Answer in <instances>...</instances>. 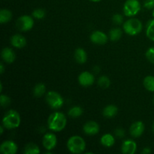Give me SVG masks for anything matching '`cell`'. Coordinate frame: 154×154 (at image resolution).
Returning <instances> with one entry per match:
<instances>
[{
	"instance_id": "obj_1",
	"label": "cell",
	"mask_w": 154,
	"mask_h": 154,
	"mask_svg": "<svg viewBox=\"0 0 154 154\" xmlns=\"http://www.w3.org/2000/svg\"><path fill=\"white\" fill-rule=\"evenodd\" d=\"M67 119L63 113L57 111L50 115L48 120V128L54 132H60L66 128Z\"/></svg>"
},
{
	"instance_id": "obj_2",
	"label": "cell",
	"mask_w": 154,
	"mask_h": 154,
	"mask_svg": "<svg viewBox=\"0 0 154 154\" xmlns=\"http://www.w3.org/2000/svg\"><path fill=\"white\" fill-rule=\"evenodd\" d=\"M20 116L15 110H9L5 114L2 119V125L5 129H14L20 124Z\"/></svg>"
},
{
	"instance_id": "obj_3",
	"label": "cell",
	"mask_w": 154,
	"mask_h": 154,
	"mask_svg": "<svg viewBox=\"0 0 154 154\" xmlns=\"http://www.w3.org/2000/svg\"><path fill=\"white\" fill-rule=\"evenodd\" d=\"M67 148L72 153H82L86 149V142L82 137L74 135L68 140Z\"/></svg>"
},
{
	"instance_id": "obj_4",
	"label": "cell",
	"mask_w": 154,
	"mask_h": 154,
	"mask_svg": "<svg viewBox=\"0 0 154 154\" xmlns=\"http://www.w3.org/2000/svg\"><path fill=\"white\" fill-rule=\"evenodd\" d=\"M142 28V23L137 18H131L123 23V30L126 34L131 36L139 34Z\"/></svg>"
},
{
	"instance_id": "obj_5",
	"label": "cell",
	"mask_w": 154,
	"mask_h": 154,
	"mask_svg": "<svg viewBox=\"0 0 154 154\" xmlns=\"http://www.w3.org/2000/svg\"><path fill=\"white\" fill-rule=\"evenodd\" d=\"M46 102L53 109H59L63 107L64 99L57 92L49 91L46 95Z\"/></svg>"
},
{
	"instance_id": "obj_6",
	"label": "cell",
	"mask_w": 154,
	"mask_h": 154,
	"mask_svg": "<svg viewBox=\"0 0 154 154\" xmlns=\"http://www.w3.org/2000/svg\"><path fill=\"white\" fill-rule=\"evenodd\" d=\"M141 11V4L138 0H126L123 5V13L126 17H133Z\"/></svg>"
},
{
	"instance_id": "obj_7",
	"label": "cell",
	"mask_w": 154,
	"mask_h": 154,
	"mask_svg": "<svg viewBox=\"0 0 154 154\" xmlns=\"http://www.w3.org/2000/svg\"><path fill=\"white\" fill-rule=\"evenodd\" d=\"M16 26L21 32H26L32 29L34 26V20L32 17L29 15H23L17 19Z\"/></svg>"
},
{
	"instance_id": "obj_8",
	"label": "cell",
	"mask_w": 154,
	"mask_h": 154,
	"mask_svg": "<svg viewBox=\"0 0 154 154\" xmlns=\"http://www.w3.org/2000/svg\"><path fill=\"white\" fill-rule=\"evenodd\" d=\"M42 144L44 147L48 151H51L53 149H54L57 144V138L55 134L48 132L45 135L42 139Z\"/></svg>"
},
{
	"instance_id": "obj_9",
	"label": "cell",
	"mask_w": 154,
	"mask_h": 154,
	"mask_svg": "<svg viewBox=\"0 0 154 154\" xmlns=\"http://www.w3.org/2000/svg\"><path fill=\"white\" fill-rule=\"evenodd\" d=\"M17 150V145L12 141H5L0 145V152L3 154H15Z\"/></svg>"
},
{
	"instance_id": "obj_10",
	"label": "cell",
	"mask_w": 154,
	"mask_h": 154,
	"mask_svg": "<svg viewBox=\"0 0 154 154\" xmlns=\"http://www.w3.org/2000/svg\"><path fill=\"white\" fill-rule=\"evenodd\" d=\"M144 129L145 126L144 123L142 121H136L131 125L129 132L133 138H139L143 135Z\"/></svg>"
},
{
	"instance_id": "obj_11",
	"label": "cell",
	"mask_w": 154,
	"mask_h": 154,
	"mask_svg": "<svg viewBox=\"0 0 154 154\" xmlns=\"http://www.w3.org/2000/svg\"><path fill=\"white\" fill-rule=\"evenodd\" d=\"M78 82L83 87H90L95 82V77L89 72H84L80 74L78 77Z\"/></svg>"
},
{
	"instance_id": "obj_12",
	"label": "cell",
	"mask_w": 154,
	"mask_h": 154,
	"mask_svg": "<svg viewBox=\"0 0 154 154\" xmlns=\"http://www.w3.org/2000/svg\"><path fill=\"white\" fill-rule=\"evenodd\" d=\"M108 40V35L105 32L102 31H99V30L92 32L91 35H90V41L93 44H96V45H105V43H107Z\"/></svg>"
},
{
	"instance_id": "obj_13",
	"label": "cell",
	"mask_w": 154,
	"mask_h": 154,
	"mask_svg": "<svg viewBox=\"0 0 154 154\" xmlns=\"http://www.w3.org/2000/svg\"><path fill=\"white\" fill-rule=\"evenodd\" d=\"M137 150V144L131 139L123 141L121 146V151L124 154H134Z\"/></svg>"
},
{
	"instance_id": "obj_14",
	"label": "cell",
	"mask_w": 154,
	"mask_h": 154,
	"mask_svg": "<svg viewBox=\"0 0 154 154\" xmlns=\"http://www.w3.org/2000/svg\"><path fill=\"white\" fill-rule=\"evenodd\" d=\"M84 133L88 135H95L99 132V126L96 122L88 121L83 127Z\"/></svg>"
},
{
	"instance_id": "obj_15",
	"label": "cell",
	"mask_w": 154,
	"mask_h": 154,
	"mask_svg": "<svg viewBox=\"0 0 154 154\" xmlns=\"http://www.w3.org/2000/svg\"><path fill=\"white\" fill-rule=\"evenodd\" d=\"M1 56L3 61L8 64L14 63L16 59V54H15L14 51L10 48H3L1 53Z\"/></svg>"
},
{
	"instance_id": "obj_16",
	"label": "cell",
	"mask_w": 154,
	"mask_h": 154,
	"mask_svg": "<svg viewBox=\"0 0 154 154\" xmlns=\"http://www.w3.org/2000/svg\"><path fill=\"white\" fill-rule=\"evenodd\" d=\"M11 44L14 48L20 49L26 45V39L22 35L15 34L11 38Z\"/></svg>"
},
{
	"instance_id": "obj_17",
	"label": "cell",
	"mask_w": 154,
	"mask_h": 154,
	"mask_svg": "<svg viewBox=\"0 0 154 154\" xmlns=\"http://www.w3.org/2000/svg\"><path fill=\"white\" fill-rule=\"evenodd\" d=\"M118 112V108L114 105H107L102 111V114L106 118H112L114 116L117 115Z\"/></svg>"
},
{
	"instance_id": "obj_18",
	"label": "cell",
	"mask_w": 154,
	"mask_h": 154,
	"mask_svg": "<svg viewBox=\"0 0 154 154\" xmlns=\"http://www.w3.org/2000/svg\"><path fill=\"white\" fill-rule=\"evenodd\" d=\"M75 61L79 64H84L87 62V54L83 48H78L75 51Z\"/></svg>"
},
{
	"instance_id": "obj_19",
	"label": "cell",
	"mask_w": 154,
	"mask_h": 154,
	"mask_svg": "<svg viewBox=\"0 0 154 154\" xmlns=\"http://www.w3.org/2000/svg\"><path fill=\"white\" fill-rule=\"evenodd\" d=\"M101 144L106 147H111L115 143V138L111 134L106 133L102 135L100 139Z\"/></svg>"
},
{
	"instance_id": "obj_20",
	"label": "cell",
	"mask_w": 154,
	"mask_h": 154,
	"mask_svg": "<svg viewBox=\"0 0 154 154\" xmlns=\"http://www.w3.org/2000/svg\"><path fill=\"white\" fill-rule=\"evenodd\" d=\"M23 153L25 154H38L40 153V149L37 144L29 142L24 147Z\"/></svg>"
},
{
	"instance_id": "obj_21",
	"label": "cell",
	"mask_w": 154,
	"mask_h": 154,
	"mask_svg": "<svg viewBox=\"0 0 154 154\" xmlns=\"http://www.w3.org/2000/svg\"><path fill=\"white\" fill-rule=\"evenodd\" d=\"M12 19V12L8 9H2L0 11V23H7Z\"/></svg>"
},
{
	"instance_id": "obj_22",
	"label": "cell",
	"mask_w": 154,
	"mask_h": 154,
	"mask_svg": "<svg viewBox=\"0 0 154 154\" xmlns=\"http://www.w3.org/2000/svg\"><path fill=\"white\" fill-rule=\"evenodd\" d=\"M46 92V87L42 83H38L33 88V94L35 97H42Z\"/></svg>"
},
{
	"instance_id": "obj_23",
	"label": "cell",
	"mask_w": 154,
	"mask_h": 154,
	"mask_svg": "<svg viewBox=\"0 0 154 154\" xmlns=\"http://www.w3.org/2000/svg\"><path fill=\"white\" fill-rule=\"evenodd\" d=\"M123 32L120 28H113L109 32L110 40L112 42H117L122 37Z\"/></svg>"
},
{
	"instance_id": "obj_24",
	"label": "cell",
	"mask_w": 154,
	"mask_h": 154,
	"mask_svg": "<svg viewBox=\"0 0 154 154\" xmlns=\"http://www.w3.org/2000/svg\"><path fill=\"white\" fill-rule=\"evenodd\" d=\"M144 87L150 92H154V77L151 75L145 77L143 81Z\"/></svg>"
},
{
	"instance_id": "obj_25",
	"label": "cell",
	"mask_w": 154,
	"mask_h": 154,
	"mask_svg": "<svg viewBox=\"0 0 154 154\" xmlns=\"http://www.w3.org/2000/svg\"><path fill=\"white\" fill-rule=\"evenodd\" d=\"M83 109L80 106H75L71 108L68 111V114L69 117H72V118H76V117H81L83 114Z\"/></svg>"
},
{
	"instance_id": "obj_26",
	"label": "cell",
	"mask_w": 154,
	"mask_h": 154,
	"mask_svg": "<svg viewBox=\"0 0 154 154\" xmlns=\"http://www.w3.org/2000/svg\"><path fill=\"white\" fill-rule=\"evenodd\" d=\"M146 35L150 40L154 42V19L151 20L147 23Z\"/></svg>"
},
{
	"instance_id": "obj_27",
	"label": "cell",
	"mask_w": 154,
	"mask_h": 154,
	"mask_svg": "<svg viewBox=\"0 0 154 154\" xmlns=\"http://www.w3.org/2000/svg\"><path fill=\"white\" fill-rule=\"evenodd\" d=\"M111 84V81L108 78V77L105 75H102L98 79V85L102 89H107L110 87Z\"/></svg>"
},
{
	"instance_id": "obj_28",
	"label": "cell",
	"mask_w": 154,
	"mask_h": 154,
	"mask_svg": "<svg viewBox=\"0 0 154 154\" xmlns=\"http://www.w3.org/2000/svg\"><path fill=\"white\" fill-rule=\"evenodd\" d=\"M45 15H46V12H45V11L42 8H37L35 9V10L33 11L32 12L33 17L36 18V19L38 20L43 19L45 17Z\"/></svg>"
},
{
	"instance_id": "obj_29",
	"label": "cell",
	"mask_w": 154,
	"mask_h": 154,
	"mask_svg": "<svg viewBox=\"0 0 154 154\" xmlns=\"http://www.w3.org/2000/svg\"><path fill=\"white\" fill-rule=\"evenodd\" d=\"M0 103L1 105L3 108H5V107L9 106L11 103V100L10 97H8V96L4 94H2L0 96Z\"/></svg>"
},
{
	"instance_id": "obj_30",
	"label": "cell",
	"mask_w": 154,
	"mask_h": 154,
	"mask_svg": "<svg viewBox=\"0 0 154 154\" xmlns=\"http://www.w3.org/2000/svg\"><path fill=\"white\" fill-rule=\"evenodd\" d=\"M146 57L147 60L152 64H154V48H150L146 52Z\"/></svg>"
},
{
	"instance_id": "obj_31",
	"label": "cell",
	"mask_w": 154,
	"mask_h": 154,
	"mask_svg": "<svg viewBox=\"0 0 154 154\" xmlns=\"http://www.w3.org/2000/svg\"><path fill=\"white\" fill-rule=\"evenodd\" d=\"M112 21L117 25H120L123 22V17L120 14H115L112 17Z\"/></svg>"
},
{
	"instance_id": "obj_32",
	"label": "cell",
	"mask_w": 154,
	"mask_h": 154,
	"mask_svg": "<svg viewBox=\"0 0 154 154\" xmlns=\"http://www.w3.org/2000/svg\"><path fill=\"white\" fill-rule=\"evenodd\" d=\"M144 7L145 8L150 10L154 8V0H144Z\"/></svg>"
},
{
	"instance_id": "obj_33",
	"label": "cell",
	"mask_w": 154,
	"mask_h": 154,
	"mask_svg": "<svg viewBox=\"0 0 154 154\" xmlns=\"http://www.w3.org/2000/svg\"><path fill=\"white\" fill-rule=\"evenodd\" d=\"M115 135L117 137H118V138H123V137L125 136V130L123 129H122V128H117V129L115 130Z\"/></svg>"
},
{
	"instance_id": "obj_34",
	"label": "cell",
	"mask_w": 154,
	"mask_h": 154,
	"mask_svg": "<svg viewBox=\"0 0 154 154\" xmlns=\"http://www.w3.org/2000/svg\"><path fill=\"white\" fill-rule=\"evenodd\" d=\"M141 153H142L143 154L150 153H151V150H150V148H149V147H145V148L143 149V150L141 151Z\"/></svg>"
},
{
	"instance_id": "obj_35",
	"label": "cell",
	"mask_w": 154,
	"mask_h": 154,
	"mask_svg": "<svg viewBox=\"0 0 154 154\" xmlns=\"http://www.w3.org/2000/svg\"><path fill=\"white\" fill-rule=\"evenodd\" d=\"M5 72V67H4V65H3V63H1L0 64V73L1 74H3Z\"/></svg>"
},
{
	"instance_id": "obj_36",
	"label": "cell",
	"mask_w": 154,
	"mask_h": 154,
	"mask_svg": "<svg viewBox=\"0 0 154 154\" xmlns=\"http://www.w3.org/2000/svg\"><path fill=\"white\" fill-rule=\"evenodd\" d=\"M4 129H5V128L3 126V125H2V126H0V133H1V135L3 133V132H4Z\"/></svg>"
},
{
	"instance_id": "obj_37",
	"label": "cell",
	"mask_w": 154,
	"mask_h": 154,
	"mask_svg": "<svg viewBox=\"0 0 154 154\" xmlns=\"http://www.w3.org/2000/svg\"><path fill=\"white\" fill-rule=\"evenodd\" d=\"M90 1L93 2H99L102 1V0H90Z\"/></svg>"
},
{
	"instance_id": "obj_38",
	"label": "cell",
	"mask_w": 154,
	"mask_h": 154,
	"mask_svg": "<svg viewBox=\"0 0 154 154\" xmlns=\"http://www.w3.org/2000/svg\"><path fill=\"white\" fill-rule=\"evenodd\" d=\"M152 129H153V133H154V122H153V126H152Z\"/></svg>"
},
{
	"instance_id": "obj_39",
	"label": "cell",
	"mask_w": 154,
	"mask_h": 154,
	"mask_svg": "<svg viewBox=\"0 0 154 154\" xmlns=\"http://www.w3.org/2000/svg\"><path fill=\"white\" fill-rule=\"evenodd\" d=\"M153 17H154V8H153Z\"/></svg>"
},
{
	"instance_id": "obj_40",
	"label": "cell",
	"mask_w": 154,
	"mask_h": 154,
	"mask_svg": "<svg viewBox=\"0 0 154 154\" xmlns=\"http://www.w3.org/2000/svg\"><path fill=\"white\" fill-rule=\"evenodd\" d=\"M153 103H154V97H153Z\"/></svg>"
}]
</instances>
